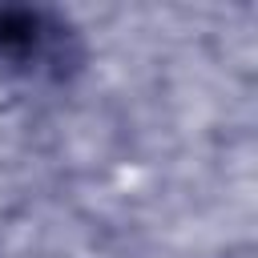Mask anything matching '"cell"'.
<instances>
[{
  "label": "cell",
  "instance_id": "1",
  "mask_svg": "<svg viewBox=\"0 0 258 258\" xmlns=\"http://www.w3.org/2000/svg\"><path fill=\"white\" fill-rule=\"evenodd\" d=\"M85 60L77 28L32 4H0V77L8 81H64Z\"/></svg>",
  "mask_w": 258,
  "mask_h": 258
}]
</instances>
